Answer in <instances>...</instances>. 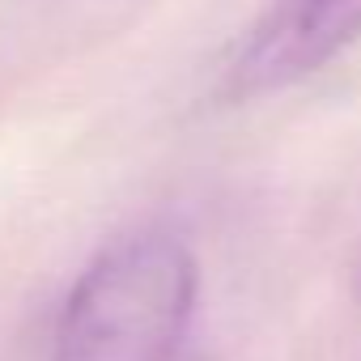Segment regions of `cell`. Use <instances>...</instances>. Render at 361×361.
Here are the masks:
<instances>
[{"mask_svg": "<svg viewBox=\"0 0 361 361\" xmlns=\"http://www.w3.org/2000/svg\"><path fill=\"white\" fill-rule=\"evenodd\" d=\"M361 39V0H268L234 47L221 90L230 102L281 94Z\"/></svg>", "mask_w": 361, "mask_h": 361, "instance_id": "cell-2", "label": "cell"}, {"mask_svg": "<svg viewBox=\"0 0 361 361\" xmlns=\"http://www.w3.org/2000/svg\"><path fill=\"white\" fill-rule=\"evenodd\" d=\"M200 298V264L166 230L102 247L68 289L51 361H174Z\"/></svg>", "mask_w": 361, "mask_h": 361, "instance_id": "cell-1", "label": "cell"}]
</instances>
